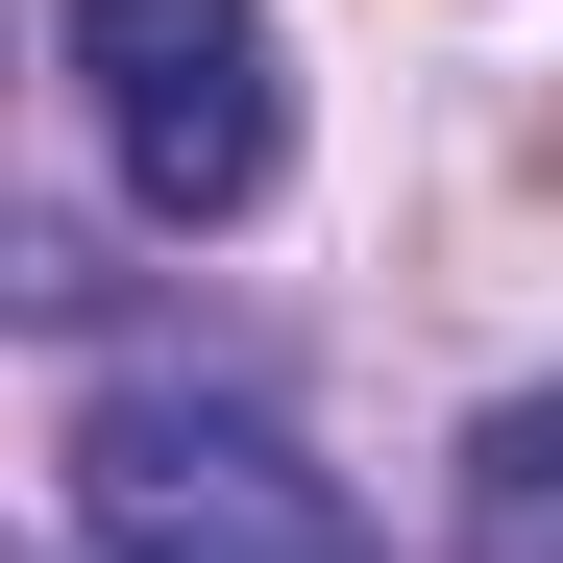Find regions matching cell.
I'll list each match as a JSON object with an SVG mask.
<instances>
[{"instance_id":"6da1fadb","label":"cell","mask_w":563,"mask_h":563,"mask_svg":"<svg viewBox=\"0 0 563 563\" xmlns=\"http://www.w3.org/2000/svg\"><path fill=\"white\" fill-rule=\"evenodd\" d=\"M74 563H393L269 393H99L74 417Z\"/></svg>"},{"instance_id":"7a4b0ae2","label":"cell","mask_w":563,"mask_h":563,"mask_svg":"<svg viewBox=\"0 0 563 563\" xmlns=\"http://www.w3.org/2000/svg\"><path fill=\"white\" fill-rule=\"evenodd\" d=\"M74 99H99L123 197L197 245L295 172V74H269V0H74Z\"/></svg>"},{"instance_id":"3957f363","label":"cell","mask_w":563,"mask_h":563,"mask_svg":"<svg viewBox=\"0 0 563 563\" xmlns=\"http://www.w3.org/2000/svg\"><path fill=\"white\" fill-rule=\"evenodd\" d=\"M465 563H563V393H490V441H465Z\"/></svg>"}]
</instances>
